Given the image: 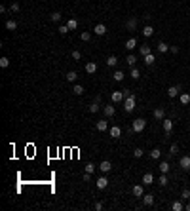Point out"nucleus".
I'll return each mask as SVG.
<instances>
[{
	"label": "nucleus",
	"instance_id": "nucleus-1",
	"mask_svg": "<svg viewBox=\"0 0 190 211\" xmlns=\"http://www.w3.org/2000/svg\"><path fill=\"white\" fill-rule=\"evenodd\" d=\"M146 127V120L145 118H137V120H133V126H131V131L135 133H141L143 130Z\"/></svg>",
	"mask_w": 190,
	"mask_h": 211
},
{
	"label": "nucleus",
	"instance_id": "nucleus-2",
	"mask_svg": "<svg viewBox=\"0 0 190 211\" xmlns=\"http://www.w3.org/2000/svg\"><path fill=\"white\" fill-rule=\"evenodd\" d=\"M133 109H135V93L124 99V110L126 112H133Z\"/></svg>",
	"mask_w": 190,
	"mask_h": 211
},
{
	"label": "nucleus",
	"instance_id": "nucleus-3",
	"mask_svg": "<svg viewBox=\"0 0 190 211\" xmlns=\"http://www.w3.org/2000/svg\"><path fill=\"white\" fill-rule=\"evenodd\" d=\"M103 114H105L106 118H112L116 114V107L114 103H110V105H103Z\"/></svg>",
	"mask_w": 190,
	"mask_h": 211
},
{
	"label": "nucleus",
	"instance_id": "nucleus-4",
	"mask_svg": "<svg viewBox=\"0 0 190 211\" xmlns=\"http://www.w3.org/2000/svg\"><path fill=\"white\" fill-rule=\"evenodd\" d=\"M124 99H126L124 91H112L110 93V101L112 103H124Z\"/></svg>",
	"mask_w": 190,
	"mask_h": 211
},
{
	"label": "nucleus",
	"instance_id": "nucleus-5",
	"mask_svg": "<svg viewBox=\"0 0 190 211\" xmlns=\"http://www.w3.org/2000/svg\"><path fill=\"white\" fill-rule=\"evenodd\" d=\"M162 122H163V133L169 137V135H171V131H173V120H169V118H163Z\"/></svg>",
	"mask_w": 190,
	"mask_h": 211
},
{
	"label": "nucleus",
	"instance_id": "nucleus-6",
	"mask_svg": "<svg viewBox=\"0 0 190 211\" xmlns=\"http://www.w3.org/2000/svg\"><path fill=\"white\" fill-rule=\"evenodd\" d=\"M181 95V90H179V86H169L167 87V97H171V99H175V97Z\"/></svg>",
	"mask_w": 190,
	"mask_h": 211
},
{
	"label": "nucleus",
	"instance_id": "nucleus-7",
	"mask_svg": "<svg viewBox=\"0 0 190 211\" xmlns=\"http://www.w3.org/2000/svg\"><path fill=\"white\" fill-rule=\"evenodd\" d=\"M93 33L97 34V36H103V34H106V25H103V23H97L95 27H93Z\"/></svg>",
	"mask_w": 190,
	"mask_h": 211
},
{
	"label": "nucleus",
	"instance_id": "nucleus-8",
	"mask_svg": "<svg viewBox=\"0 0 190 211\" xmlns=\"http://www.w3.org/2000/svg\"><path fill=\"white\" fill-rule=\"evenodd\" d=\"M110 169H112V164H110L109 160H103V162L99 164V171H101V173H109Z\"/></svg>",
	"mask_w": 190,
	"mask_h": 211
},
{
	"label": "nucleus",
	"instance_id": "nucleus-9",
	"mask_svg": "<svg viewBox=\"0 0 190 211\" xmlns=\"http://www.w3.org/2000/svg\"><path fill=\"white\" fill-rule=\"evenodd\" d=\"M109 133H110L112 139H120V135H122V127H120V126H112L110 130H109Z\"/></svg>",
	"mask_w": 190,
	"mask_h": 211
},
{
	"label": "nucleus",
	"instance_id": "nucleus-10",
	"mask_svg": "<svg viewBox=\"0 0 190 211\" xmlns=\"http://www.w3.org/2000/svg\"><path fill=\"white\" fill-rule=\"evenodd\" d=\"M131 194H133L135 198H143V196H145V190H143L141 184H135V187L131 188Z\"/></svg>",
	"mask_w": 190,
	"mask_h": 211
},
{
	"label": "nucleus",
	"instance_id": "nucleus-11",
	"mask_svg": "<svg viewBox=\"0 0 190 211\" xmlns=\"http://www.w3.org/2000/svg\"><path fill=\"white\" fill-rule=\"evenodd\" d=\"M95 184H97V188H101V190H103V188H106V187H109V179H106L105 175H101V177L95 181Z\"/></svg>",
	"mask_w": 190,
	"mask_h": 211
},
{
	"label": "nucleus",
	"instance_id": "nucleus-12",
	"mask_svg": "<svg viewBox=\"0 0 190 211\" xmlns=\"http://www.w3.org/2000/svg\"><path fill=\"white\" fill-rule=\"evenodd\" d=\"M179 166H181V169L188 171V169H190V156H183L181 160H179Z\"/></svg>",
	"mask_w": 190,
	"mask_h": 211
},
{
	"label": "nucleus",
	"instance_id": "nucleus-13",
	"mask_svg": "<svg viewBox=\"0 0 190 211\" xmlns=\"http://www.w3.org/2000/svg\"><path fill=\"white\" fill-rule=\"evenodd\" d=\"M133 48H137V38L135 36H131V38H127L126 40V50H133Z\"/></svg>",
	"mask_w": 190,
	"mask_h": 211
},
{
	"label": "nucleus",
	"instance_id": "nucleus-14",
	"mask_svg": "<svg viewBox=\"0 0 190 211\" xmlns=\"http://www.w3.org/2000/svg\"><path fill=\"white\" fill-rule=\"evenodd\" d=\"M95 127H97V131H106V130H109V122H106V120H99L95 124Z\"/></svg>",
	"mask_w": 190,
	"mask_h": 211
},
{
	"label": "nucleus",
	"instance_id": "nucleus-15",
	"mask_svg": "<svg viewBox=\"0 0 190 211\" xmlns=\"http://www.w3.org/2000/svg\"><path fill=\"white\" fill-rule=\"evenodd\" d=\"M154 118H156V120H163V118H166V109H154Z\"/></svg>",
	"mask_w": 190,
	"mask_h": 211
},
{
	"label": "nucleus",
	"instance_id": "nucleus-16",
	"mask_svg": "<svg viewBox=\"0 0 190 211\" xmlns=\"http://www.w3.org/2000/svg\"><path fill=\"white\" fill-rule=\"evenodd\" d=\"M95 70H97V65L93 63V61H88V63H86V73H88V74H93Z\"/></svg>",
	"mask_w": 190,
	"mask_h": 211
},
{
	"label": "nucleus",
	"instance_id": "nucleus-17",
	"mask_svg": "<svg viewBox=\"0 0 190 211\" xmlns=\"http://www.w3.org/2000/svg\"><path fill=\"white\" fill-rule=\"evenodd\" d=\"M152 183H154V175H152L150 171L143 175V184H152Z\"/></svg>",
	"mask_w": 190,
	"mask_h": 211
},
{
	"label": "nucleus",
	"instance_id": "nucleus-18",
	"mask_svg": "<svg viewBox=\"0 0 190 211\" xmlns=\"http://www.w3.org/2000/svg\"><path fill=\"white\" fill-rule=\"evenodd\" d=\"M67 27H69L70 30H76L78 29V19H74V17H70L69 21H67Z\"/></svg>",
	"mask_w": 190,
	"mask_h": 211
},
{
	"label": "nucleus",
	"instance_id": "nucleus-19",
	"mask_svg": "<svg viewBox=\"0 0 190 211\" xmlns=\"http://www.w3.org/2000/svg\"><path fill=\"white\" fill-rule=\"evenodd\" d=\"M152 34H154V27H150V25H146V27L143 29V36H145V38H150Z\"/></svg>",
	"mask_w": 190,
	"mask_h": 211
},
{
	"label": "nucleus",
	"instance_id": "nucleus-20",
	"mask_svg": "<svg viewBox=\"0 0 190 211\" xmlns=\"http://www.w3.org/2000/svg\"><path fill=\"white\" fill-rule=\"evenodd\" d=\"M126 27H127V30H135V27H137V19H135V17L127 19V21H126Z\"/></svg>",
	"mask_w": 190,
	"mask_h": 211
},
{
	"label": "nucleus",
	"instance_id": "nucleus-21",
	"mask_svg": "<svg viewBox=\"0 0 190 211\" xmlns=\"http://www.w3.org/2000/svg\"><path fill=\"white\" fill-rule=\"evenodd\" d=\"M143 204H145L146 207H148V205H152L154 204V196H152V194H145V196H143Z\"/></svg>",
	"mask_w": 190,
	"mask_h": 211
},
{
	"label": "nucleus",
	"instance_id": "nucleus-22",
	"mask_svg": "<svg viewBox=\"0 0 190 211\" xmlns=\"http://www.w3.org/2000/svg\"><path fill=\"white\" fill-rule=\"evenodd\" d=\"M129 76H131L133 80H139V78H141V70L137 69V67H131V73H129Z\"/></svg>",
	"mask_w": 190,
	"mask_h": 211
},
{
	"label": "nucleus",
	"instance_id": "nucleus-23",
	"mask_svg": "<svg viewBox=\"0 0 190 211\" xmlns=\"http://www.w3.org/2000/svg\"><path fill=\"white\" fill-rule=\"evenodd\" d=\"M156 63V57H154V53H148V55H145V65L148 67V65H154Z\"/></svg>",
	"mask_w": 190,
	"mask_h": 211
},
{
	"label": "nucleus",
	"instance_id": "nucleus-24",
	"mask_svg": "<svg viewBox=\"0 0 190 211\" xmlns=\"http://www.w3.org/2000/svg\"><path fill=\"white\" fill-rule=\"evenodd\" d=\"M106 65H109V67H116L118 65V57H116V55H109V57H106Z\"/></svg>",
	"mask_w": 190,
	"mask_h": 211
},
{
	"label": "nucleus",
	"instance_id": "nucleus-25",
	"mask_svg": "<svg viewBox=\"0 0 190 211\" xmlns=\"http://www.w3.org/2000/svg\"><path fill=\"white\" fill-rule=\"evenodd\" d=\"M171 209H173V211H183V209H184V205H183L181 200H177V202H173V204H171Z\"/></svg>",
	"mask_w": 190,
	"mask_h": 211
},
{
	"label": "nucleus",
	"instance_id": "nucleus-26",
	"mask_svg": "<svg viewBox=\"0 0 190 211\" xmlns=\"http://www.w3.org/2000/svg\"><path fill=\"white\" fill-rule=\"evenodd\" d=\"M150 158L160 160V158H162V150H160V148H152V150H150Z\"/></svg>",
	"mask_w": 190,
	"mask_h": 211
},
{
	"label": "nucleus",
	"instance_id": "nucleus-27",
	"mask_svg": "<svg viewBox=\"0 0 190 211\" xmlns=\"http://www.w3.org/2000/svg\"><path fill=\"white\" fill-rule=\"evenodd\" d=\"M179 101H181V105H188L190 103V93H181L179 95Z\"/></svg>",
	"mask_w": 190,
	"mask_h": 211
},
{
	"label": "nucleus",
	"instance_id": "nucleus-28",
	"mask_svg": "<svg viewBox=\"0 0 190 211\" xmlns=\"http://www.w3.org/2000/svg\"><path fill=\"white\" fill-rule=\"evenodd\" d=\"M139 53L145 57V55H148V53H152V50H150V46H139Z\"/></svg>",
	"mask_w": 190,
	"mask_h": 211
},
{
	"label": "nucleus",
	"instance_id": "nucleus-29",
	"mask_svg": "<svg viewBox=\"0 0 190 211\" xmlns=\"http://www.w3.org/2000/svg\"><path fill=\"white\" fill-rule=\"evenodd\" d=\"M112 78H114L116 82H122V80H124V78H126V74H124V73H122V70H116V73H114V74H112Z\"/></svg>",
	"mask_w": 190,
	"mask_h": 211
},
{
	"label": "nucleus",
	"instance_id": "nucleus-30",
	"mask_svg": "<svg viewBox=\"0 0 190 211\" xmlns=\"http://www.w3.org/2000/svg\"><path fill=\"white\" fill-rule=\"evenodd\" d=\"M101 109H103V107L99 105V103H95V101H93V103H91V105H89V112H93V114H95V112H99Z\"/></svg>",
	"mask_w": 190,
	"mask_h": 211
},
{
	"label": "nucleus",
	"instance_id": "nucleus-31",
	"mask_svg": "<svg viewBox=\"0 0 190 211\" xmlns=\"http://www.w3.org/2000/svg\"><path fill=\"white\" fill-rule=\"evenodd\" d=\"M126 63L127 65H129V67H135V63H137V57H135V55H127V57H126Z\"/></svg>",
	"mask_w": 190,
	"mask_h": 211
},
{
	"label": "nucleus",
	"instance_id": "nucleus-32",
	"mask_svg": "<svg viewBox=\"0 0 190 211\" xmlns=\"http://www.w3.org/2000/svg\"><path fill=\"white\" fill-rule=\"evenodd\" d=\"M6 29L8 30H15V29H17V23H15L13 19H8V21H6Z\"/></svg>",
	"mask_w": 190,
	"mask_h": 211
},
{
	"label": "nucleus",
	"instance_id": "nucleus-33",
	"mask_svg": "<svg viewBox=\"0 0 190 211\" xmlns=\"http://www.w3.org/2000/svg\"><path fill=\"white\" fill-rule=\"evenodd\" d=\"M19 10H21V6H19L17 2H12V4H10V13H17Z\"/></svg>",
	"mask_w": 190,
	"mask_h": 211
},
{
	"label": "nucleus",
	"instance_id": "nucleus-34",
	"mask_svg": "<svg viewBox=\"0 0 190 211\" xmlns=\"http://www.w3.org/2000/svg\"><path fill=\"white\" fill-rule=\"evenodd\" d=\"M72 93H74V95H82V93H84V86L76 84V86L72 87Z\"/></svg>",
	"mask_w": 190,
	"mask_h": 211
},
{
	"label": "nucleus",
	"instance_id": "nucleus-35",
	"mask_svg": "<svg viewBox=\"0 0 190 211\" xmlns=\"http://www.w3.org/2000/svg\"><path fill=\"white\" fill-rule=\"evenodd\" d=\"M69 82H76V78H78V74L74 73V70H70V73H67V76H65Z\"/></svg>",
	"mask_w": 190,
	"mask_h": 211
},
{
	"label": "nucleus",
	"instance_id": "nucleus-36",
	"mask_svg": "<svg viewBox=\"0 0 190 211\" xmlns=\"http://www.w3.org/2000/svg\"><path fill=\"white\" fill-rule=\"evenodd\" d=\"M158 51H160V53H166V51H169V46L166 42H160L158 44Z\"/></svg>",
	"mask_w": 190,
	"mask_h": 211
},
{
	"label": "nucleus",
	"instance_id": "nucleus-37",
	"mask_svg": "<svg viewBox=\"0 0 190 211\" xmlns=\"http://www.w3.org/2000/svg\"><path fill=\"white\" fill-rule=\"evenodd\" d=\"M158 167H160V171H162V173H167L169 169H171V167H169V162H162Z\"/></svg>",
	"mask_w": 190,
	"mask_h": 211
},
{
	"label": "nucleus",
	"instance_id": "nucleus-38",
	"mask_svg": "<svg viewBox=\"0 0 190 211\" xmlns=\"http://www.w3.org/2000/svg\"><path fill=\"white\" fill-rule=\"evenodd\" d=\"M50 19H51L53 23H59V21H61V13H59V12H53V13L50 15Z\"/></svg>",
	"mask_w": 190,
	"mask_h": 211
},
{
	"label": "nucleus",
	"instance_id": "nucleus-39",
	"mask_svg": "<svg viewBox=\"0 0 190 211\" xmlns=\"http://www.w3.org/2000/svg\"><path fill=\"white\" fill-rule=\"evenodd\" d=\"M70 57H72L74 61H80V57H82V53H80L78 50H72V51H70Z\"/></svg>",
	"mask_w": 190,
	"mask_h": 211
},
{
	"label": "nucleus",
	"instance_id": "nucleus-40",
	"mask_svg": "<svg viewBox=\"0 0 190 211\" xmlns=\"http://www.w3.org/2000/svg\"><path fill=\"white\" fill-rule=\"evenodd\" d=\"M80 38L84 40V42H89V40H91V33H88V30H86V33L80 34Z\"/></svg>",
	"mask_w": 190,
	"mask_h": 211
},
{
	"label": "nucleus",
	"instance_id": "nucleus-41",
	"mask_svg": "<svg viewBox=\"0 0 190 211\" xmlns=\"http://www.w3.org/2000/svg\"><path fill=\"white\" fill-rule=\"evenodd\" d=\"M158 183H160V187H166V184H167V177H166V173H162V175H160Z\"/></svg>",
	"mask_w": 190,
	"mask_h": 211
},
{
	"label": "nucleus",
	"instance_id": "nucleus-42",
	"mask_svg": "<svg viewBox=\"0 0 190 211\" xmlns=\"http://www.w3.org/2000/svg\"><path fill=\"white\" fill-rule=\"evenodd\" d=\"M0 67H2V69H8V67H10V59L2 57V59H0Z\"/></svg>",
	"mask_w": 190,
	"mask_h": 211
},
{
	"label": "nucleus",
	"instance_id": "nucleus-43",
	"mask_svg": "<svg viewBox=\"0 0 190 211\" xmlns=\"http://www.w3.org/2000/svg\"><path fill=\"white\" fill-rule=\"evenodd\" d=\"M177 152H179V145H177V143H173V145L169 147V154L173 156V154H177Z\"/></svg>",
	"mask_w": 190,
	"mask_h": 211
},
{
	"label": "nucleus",
	"instance_id": "nucleus-44",
	"mask_svg": "<svg viewBox=\"0 0 190 211\" xmlns=\"http://www.w3.org/2000/svg\"><path fill=\"white\" fill-rule=\"evenodd\" d=\"M143 154H145L143 148H135V150H133V156H135V158H143Z\"/></svg>",
	"mask_w": 190,
	"mask_h": 211
},
{
	"label": "nucleus",
	"instance_id": "nucleus-45",
	"mask_svg": "<svg viewBox=\"0 0 190 211\" xmlns=\"http://www.w3.org/2000/svg\"><path fill=\"white\" fill-rule=\"evenodd\" d=\"M95 166H93V164H91V162H88V166H86V173H93L95 171Z\"/></svg>",
	"mask_w": 190,
	"mask_h": 211
},
{
	"label": "nucleus",
	"instance_id": "nucleus-46",
	"mask_svg": "<svg viewBox=\"0 0 190 211\" xmlns=\"http://www.w3.org/2000/svg\"><path fill=\"white\" fill-rule=\"evenodd\" d=\"M190 198V190L188 188H184L183 192H181V200H188Z\"/></svg>",
	"mask_w": 190,
	"mask_h": 211
},
{
	"label": "nucleus",
	"instance_id": "nucleus-47",
	"mask_svg": "<svg viewBox=\"0 0 190 211\" xmlns=\"http://www.w3.org/2000/svg\"><path fill=\"white\" fill-rule=\"evenodd\" d=\"M69 30H70V29L67 27V23H65V25H59V33H61V34H67Z\"/></svg>",
	"mask_w": 190,
	"mask_h": 211
},
{
	"label": "nucleus",
	"instance_id": "nucleus-48",
	"mask_svg": "<svg viewBox=\"0 0 190 211\" xmlns=\"http://www.w3.org/2000/svg\"><path fill=\"white\" fill-rule=\"evenodd\" d=\"M169 51L171 53H179V46H169Z\"/></svg>",
	"mask_w": 190,
	"mask_h": 211
},
{
	"label": "nucleus",
	"instance_id": "nucleus-49",
	"mask_svg": "<svg viewBox=\"0 0 190 211\" xmlns=\"http://www.w3.org/2000/svg\"><path fill=\"white\" fill-rule=\"evenodd\" d=\"M95 209L101 211V209H103V202H97V204H95Z\"/></svg>",
	"mask_w": 190,
	"mask_h": 211
},
{
	"label": "nucleus",
	"instance_id": "nucleus-50",
	"mask_svg": "<svg viewBox=\"0 0 190 211\" xmlns=\"http://www.w3.org/2000/svg\"><path fill=\"white\" fill-rule=\"evenodd\" d=\"M89 179H91V173H84V181H86V183H88V181H89Z\"/></svg>",
	"mask_w": 190,
	"mask_h": 211
},
{
	"label": "nucleus",
	"instance_id": "nucleus-51",
	"mask_svg": "<svg viewBox=\"0 0 190 211\" xmlns=\"http://www.w3.org/2000/svg\"><path fill=\"white\" fill-rule=\"evenodd\" d=\"M184 209H186V211H190V204H186V205H184Z\"/></svg>",
	"mask_w": 190,
	"mask_h": 211
}]
</instances>
